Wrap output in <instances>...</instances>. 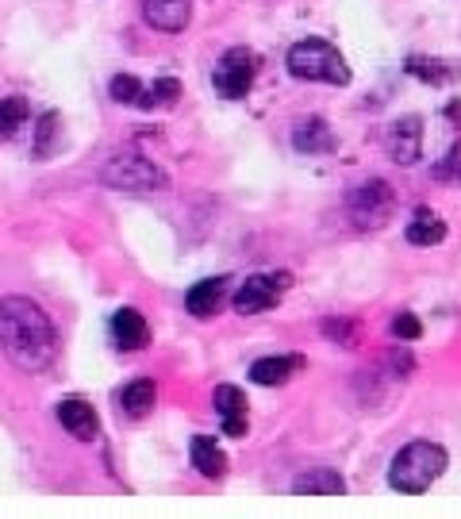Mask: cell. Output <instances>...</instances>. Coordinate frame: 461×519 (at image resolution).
Returning a JSON list of instances; mask_svg holds the SVG:
<instances>
[{
  "label": "cell",
  "instance_id": "obj_1",
  "mask_svg": "<svg viewBox=\"0 0 461 519\" xmlns=\"http://www.w3.org/2000/svg\"><path fill=\"white\" fill-rule=\"evenodd\" d=\"M0 350L8 354L12 366L24 373H43L54 362V323L50 316L27 297L0 300Z\"/></svg>",
  "mask_w": 461,
  "mask_h": 519
},
{
  "label": "cell",
  "instance_id": "obj_2",
  "mask_svg": "<svg viewBox=\"0 0 461 519\" xmlns=\"http://www.w3.org/2000/svg\"><path fill=\"white\" fill-rule=\"evenodd\" d=\"M446 466H450L446 446L427 443V439H415V443H408L396 458H392L389 485L404 496H419V493H427L438 477L446 473Z\"/></svg>",
  "mask_w": 461,
  "mask_h": 519
},
{
  "label": "cell",
  "instance_id": "obj_3",
  "mask_svg": "<svg viewBox=\"0 0 461 519\" xmlns=\"http://www.w3.org/2000/svg\"><path fill=\"white\" fill-rule=\"evenodd\" d=\"M289 74L296 81H323V85H350V66L339 54V47H331L327 39H300L289 47L285 58Z\"/></svg>",
  "mask_w": 461,
  "mask_h": 519
},
{
  "label": "cell",
  "instance_id": "obj_4",
  "mask_svg": "<svg viewBox=\"0 0 461 519\" xmlns=\"http://www.w3.org/2000/svg\"><path fill=\"white\" fill-rule=\"evenodd\" d=\"M100 181L108 189H120V193H158L170 185V177L158 170L150 158H139V154H120L112 158L104 170H100Z\"/></svg>",
  "mask_w": 461,
  "mask_h": 519
},
{
  "label": "cell",
  "instance_id": "obj_5",
  "mask_svg": "<svg viewBox=\"0 0 461 519\" xmlns=\"http://www.w3.org/2000/svg\"><path fill=\"white\" fill-rule=\"evenodd\" d=\"M392 204H396L392 185L389 181H381V177H373V181H362V185L350 189L346 212H350L354 227H381V223L392 216Z\"/></svg>",
  "mask_w": 461,
  "mask_h": 519
},
{
  "label": "cell",
  "instance_id": "obj_6",
  "mask_svg": "<svg viewBox=\"0 0 461 519\" xmlns=\"http://www.w3.org/2000/svg\"><path fill=\"white\" fill-rule=\"evenodd\" d=\"M254 77H258V54L250 47H231L219 58L212 85H216L219 97L243 100L246 93H250V85H254Z\"/></svg>",
  "mask_w": 461,
  "mask_h": 519
},
{
  "label": "cell",
  "instance_id": "obj_7",
  "mask_svg": "<svg viewBox=\"0 0 461 519\" xmlns=\"http://www.w3.org/2000/svg\"><path fill=\"white\" fill-rule=\"evenodd\" d=\"M385 150L392 162L400 166H415L423 154V120L419 116H400L385 127Z\"/></svg>",
  "mask_w": 461,
  "mask_h": 519
},
{
  "label": "cell",
  "instance_id": "obj_8",
  "mask_svg": "<svg viewBox=\"0 0 461 519\" xmlns=\"http://www.w3.org/2000/svg\"><path fill=\"white\" fill-rule=\"evenodd\" d=\"M277 297H281V289L273 285V277L269 273H254V277H246L239 285V293H235V312L239 316H258V312H269L277 304Z\"/></svg>",
  "mask_w": 461,
  "mask_h": 519
},
{
  "label": "cell",
  "instance_id": "obj_9",
  "mask_svg": "<svg viewBox=\"0 0 461 519\" xmlns=\"http://www.w3.org/2000/svg\"><path fill=\"white\" fill-rule=\"evenodd\" d=\"M212 404H216V412L223 416V435H231V439H243L246 435V393L239 385H216V393H212Z\"/></svg>",
  "mask_w": 461,
  "mask_h": 519
},
{
  "label": "cell",
  "instance_id": "obj_10",
  "mask_svg": "<svg viewBox=\"0 0 461 519\" xmlns=\"http://www.w3.org/2000/svg\"><path fill=\"white\" fill-rule=\"evenodd\" d=\"M58 423L70 431L77 443H93L100 435V420H97V412H93V404H85V400H77V396L58 404Z\"/></svg>",
  "mask_w": 461,
  "mask_h": 519
},
{
  "label": "cell",
  "instance_id": "obj_11",
  "mask_svg": "<svg viewBox=\"0 0 461 519\" xmlns=\"http://www.w3.org/2000/svg\"><path fill=\"white\" fill-rule=\"evenodd\" d=\"M143 16L158 31H185L193 20V4L189 0H143Z\"/></svg>",
  "mask_w": 461,
  "mask_h": 519
},
{
  "label": "cell",
  "instance_id": "obj_12",
  "mask_svg": "<svg viewBox=\"0 0 461 519\" xmlns=\"http://www.w3.org/2000/svg\"><path fill=\"white\" fill-rule=\"evenodd\" d=\"M292 493L296 496H342L346 493V477L331 466H312V470L292 477Z\"/></svg>",
  "mask_w": 461,
  "mask_h": 519
},
{
  "label": "cell",
  "instance_id": "obj_13",
  "mask_svg": "<svg viewBox=\"0 0 461 519\" xmlns=\"http://www.w3.org/2000/svg\"><path fill=\"white\" fill-rule=\"evenodd\" d=\"M292 147L300 150V154H331L335 150V131L327 127L323 116H308V120H300V124L292 127Z\"/></svg>",
  "mask_w": 461,
  "mask_h": 519
},
{
  "label": "cell",
  "instance_id": "obj_14",
  "mask_svg": "<svg viewBox=\"0 0 461 519\" xmlns=\"http://www.w3.org/2000/svg\"><path fill=\"white\" fill-rule=\"evenodd\" d=\"M227 281H231V277H204V281H196L193 289L185 293V308L193 312L196 320L216 316L219 304L227 300Z\"/></svg>",
  "mask_w": 461,
  "mask_h": 519
},
{
  "label": "cell",
  "instance_id": "obj_15",
  "mask_svg": "<svg viewBox=\"0 0 461 519\" xmlns=\"http://www.w3.org/2000/svg\"><path fill=\"white\" fill-rule=\"evenodd\" d=\"M112 335H116L120 350H143L150 343V327H146V320L135 308H120L112 316Z\"/></svg>",
  "mask_w": 461,
  "mask_h": 519
},
{
  "label": "cell",
  "instance_id": "obj_16",
  "mask_svg": "<svg viewBox=\"0 0 461 519\" xmlns=\"http://www.w3.org/2000/svg\"><path fill=\"white\" fill-rule=\"evenodd\" d=\"M296 370H304V358H300V354H292V358H258V362L250 366V381L273 389V385H285Z\"/></svg>",
  "mask_w": 461,
  "mask_h": 519
},
{
  "label": "cell",
  "instance_id": "obj_17",
  "mask_svg": "<svg viewBox=\"0 0 461 519\" xmlns=\"http://www.w3.org/2000/svg\"><path fill=\"white\" fill-rule=\"evenodd\" d=\"M189 454H193V466L204 473V477H212V481H216V477H223V473H227V454H223V450L216 446V439H208V435H196L193 443H189Z\"/></svg>",
  "mask_w": 461,
  "mask_h": 519
},
{
  "label": "cell",
  "instance_id": "obj_18",
  "mask_svg": "<svg viewBox=\"0 0 461 519\" xmlns=\"http://www.w3.org/2000/svg\"><path fill=\"white\" fill-rule=\"evenodd\" d=\"M154 400H158V389H154V381H146V377H139V381H131L127 389L120 393V408L131 416V420H143V416H150L154 412Z\"/></svg>",
  "mask_w": 461,
  "mask_h": 519
},
{
  "label": "cell",
  "instance_id": "obj_19",
  "mask_svg": "<svg viewBox=\"0 0 461 519\" xmlns=\"http://www.w3.org/2000/svg\"><path fill=\"white\" fill-rule=\"evenodd\" d=\"M408 74L427 81V85H450L458 77V66L446 58H427V54H412L408 58Z\"/></svg>",
  "mask_w": 461,
  "mask_h": 519
},
{
  "label": "cell",
  "instance_id": "obj_20",
  "mask_svg": "<svg viewBox=\"0 0 461 519\" xmlns=\"http://www.w3.org/2000/svg\"><path fill=\"white\" fill-rule=\"evenodd\" d=\"M442 239H446V223L438 220L435 212L419 208L415 220L408 223V243H412V247H438Z\"/></svg>",
  "mask_w": 461,
  "mask_h": 519
},
{
  "label": "cell",
  "instance_id": "obj_21",
  "mask_svg": "<svg viewBox=\"0 0 461 519\" xmlns=\"http://www.w3.org/2000/svg\"><path fill=\"white\" fill-rule=\"evenodd\" d=\"M181 97V81L177 77H158L154 85H146L143 97H139V108H173Z\"/></svg>",
  "mask_w": 461,
  "mask_h": 519
},
{
  "label": "cell",
  "instance_id": "obj_22",
  "mask_svg": "<svg viewBox=\"0 0 461 519\" xmlns=\"http://www.w3.org/2000/svg\"><path fill=\"white\" fill-rule=\"evenodd\" d=\"M27 116H31V108L24 97H4L0 100V135H12Z\"/></svg>",
  "mask_w": 461,
  "mask_h": 519
},
{
  "label": "cell",
  "instance_id": "obj_23",
  "mask_svg": "<svg viewBox=\"0 0 461 519\" xmlns=\"http://www.w3.org/2000/svg\"><path fill=\"white\" fill-rule=\"evenodd\" d=\"M108 93H112L116 104H139V97H143V81H139L135 74H116Z\"/></svg>",
  "mask_w": 461,
  "mask_h": 519
},
{
  "label": "cell",
  "instance_id": "obj_24",
  "mask_svg": "<svg viewBox=\"0 0 461 519\" xmlns=\"http://www.w3.org/2000/svg\"><path fill=\"white\" fill-rule=\"evenodd\" d=\"M319 331L331 339V343H339V346H354L358 343V327H354V320H323L319 323Z\"/></svg>",
  "mask_w": 461,
  "mask_h": 519
},
{
  "label": "cell",
  "instance_id": "obj_25",
  "mask_svg": "<svg viewBox=\"0 0 461 519\" xmlns=\"http://www.w3.org/2000/svg\"><path fill=\"white\" fill-rule=\"evenodd\" d=\"M392 335H396L400 343H415V339L423 335V323L415 320L412 312H400V316L392 320Z\"/></svg>",
  "mask_w": 461,
  "mask_h": 519
},
{
  "label": "cell",
  "instance_id": "obj_26",
  "mask_svg": "<svg viewBox=\"0 0 461 519\" xmlns=\"http://www.w3.org/2000/svg\"><path fill=\"white\" fill-rule=\"evenodd\" d=\"M54 131H58V112H47L43 120H39V139H35V154L39 158H47L50 150V143H54Z\"/></svg>",
  "mask_w": 461,
  "mask_h": 519
},
{
  "label": "cell",
  "instance_id": "obj_27",
  "mask_svg": "<svg viewBox=\"0 0 461 519\" xmlns=\"http://www.w3.org/2000/svg\"><path fill=\"white\" fill-rule=\"evenodd\" d=\"M389 366H392V373H396V377H408V373L415 370V362H412V354H408V350H392Z\"/></svg>",
  "mask_w": 461,
  "mask_h": 519
},
{
  "label": "cell",
  "instance_id": "obj_28",
  "mask_svg": "<svg viewBox=\"0 0 461 519\" xmlns=\"http://www.w3.org/2000/svg\"><path fill=\"white\" fill-rule=\"evenodd\" d=\"M458 181H461V158H458Z\"/></svg>",
  "mask_w": 461,
  "mask_h": 519
}]
</instances>
